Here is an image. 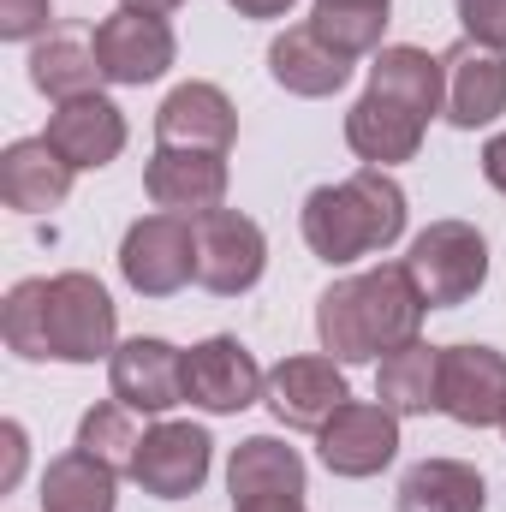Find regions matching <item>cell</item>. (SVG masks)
Segmentation results:
<instances>
[{
  "label": "cell",
  "mask_w": 506,
  "mask_h": 512,
  "mask_svg": "<svg viewBox=\"0 0 506 512\" xmlns=\"http://www.w3.org/2000/svg\"><path fill=\"white\" fill-rule=\"evenodd\" d=\"M114 298L96 274L72 268L54 280H18L0 304V334L30 364H96L114 358Z\"/></svg>",
  "instance_id": "cell-1"
},
{
  "label": "cell",
  "mask_w": 506,
  "mask_h": 512,
  "mask_svg": "<svg viewBox=\"0 0 506 512\" xmlns=\"http://www.w3.org/2000/svg\"><path fill=\"white\" fill-rule=\"evenodd\" d=\"M423 316L429 304L417 280L405 274V262H381V268L334 280L316 298V340L334 364H370V358H387L393 346L417 340Z\"/></svg>",
  "instance_id": "cell-2"
},
{
  "label": "cell",
  "mask_w": 506,
  "mask_h": 512,
  "mask_svg": "<svg viewBox=\"0 0 506 512\" xmlns=\"http://www.w3.org/2000/svg\"><path fill=\"white\" fill-rule=\"evenodd\" d=\"M399 233H405V191L387 167H364L304 197V245L334 268L387 251Z\"/></svg>",
  "instance_id": "cell-3"
},
{
  "label": "cell",
  "mask_w": 506,
  "mask_h": 512,
  "mask_svg": "<svg viewBox=\"0 0 506 512\" xmlns=\"http://www.w3.org/2000/svg\"><path fill=\"white\" fill-rule=\"evenodd\" d=\"M405 274L417 280L429 310H459L489 280V239L471 221H429L405 251Z\"/></svg>",
  "instance_id": "cell-4"
},
{
  "label": "cell",
  "mask_w": 506,
  "mask_h": 512,
  "mask_svg": "<svg viewBox=\"0 0 506 512\" xmlns=\"http://www.w3.org/2000/svg\"><path fill=\"white\" fill-rule=\"evenodd\" d=\"M120 274L137 298H173L197 280V221L191 215H143L126 227Z\"/></svg>",
  "instance_id": "cell-5"
},
{
  "label": "cell",
  "mask_w": 506,
  "mask_h": 512,
  "mask_svg": "<svg viewBox=\"0 0 506 512\" xmlns=\"http://www.w3.org/2000/svg\"><path fill=\"white\" fill-rule=\"evenodd\" d=\"M262 268H268V239L251 215L239 209L197 215V286H209L215 298H239L262 280Z\"/></svg>",
  "instance_id": "cell-6"
},
{
  "label": "cell",
  "mask_w": 506,
  "mask_h": 512,
  "mask_svg": "<svg viewBox=\"0 0 506 512\" xmlns=\"http://www.w3.org/2000/svg\"><path fill=\"white\" fill-rule=\"evenodd\" d=\"M316 447H322V465L334 477H376L399 459V417L387 405L370 399H346L322 429H316Z\"/></svg>",
  "instance_id": "cell-7"
},
{
  "label": "cell",
  "mask_w": 506,
  "mask_h": 512,
  "mask_svg": "<svg viewBox=\"0 0 506 512\" xmlns=\"http://www.w3.org/2000/svg\"><path fill=\"white\" fill-rule=\"evenodd\" d=\"M209 459H215L209 429H197V423H155V429H143L131 477L155 501H185V495H197L209 483Z\"/></svg>",
  "instance_id": "cell-8"
},
{
  "label": "cell",
  "mask_w": 506,
  "mask_h": 512,
  "mask_svg": "<svg viewBox=\"0 0 506 512\" xmlns=\"http://www.w3.org/2000/svg\"><path fill=\"white\" fill-rule=\"evenodd\" d=\"M143 191L155 209L167 215H209L227 197V149H173L155 143L149 167H143Z\"/></svg>",
  "instance_id": "cell-9"
},
{
  "label": "cell",
  "mask_w": 506,
  "mask_h": 512,
  "mask_svg": "<svg viewBox=\"0 0 506 512\" xmlns=\"http://www.w3.org/2000/svg\"><path fill=\"white\" fill-rule=\"evenodd\" d=\"M262 387H268L262 364L245 352V340H233V334H215V340H203V346L185 352V399L203 405V411H215V417H233V411L256 405Z\"/></svg>",
  "instance_id": "cell-10"
},
{
  "label": "cell",
  "mask_w": 506,
  "mask_h": 512,
  "mask_svg": "<svg viewBox=\"0 0 506 512\" xmlns=\"http://www.w3.org/2000/svg\"><path fill=\"white\" fill-rule=\"evenodd\" d=\"M90 48H96V66H102L108 84H155V78L173 66V54H179L167 18L126 12V6L96 24V42H90Z\"/></svg>",
  "instance_id": "cell-11"
},
{
  "label": "cell",
  "mask_w": 506,
  "mask_h": 512,
  "mask_svg": "<svg viewBox=\"0 0 506 512\" xmlns=\"http://www.w3.org/2000/svg\"><path fill=\"white\" fill-rule=\"evenodd\" d=\"M465 429H489L506 417V352L495 346H441V405Z\"/></svg>",
  "instance_id": "cell-12"
},
{
  "label": "cell",
  "mask_w": 506,
  "mask_h": 512,
  "mask_svg": "<svg viewBox=\"0 0 506 512\" xmlns=\"http://www.w3.org/2000/svg\"><path fill=\"white\" fill-rule=\"evenodd\" d=\"M108 382H114L120 405L143 411V417H167L185 399V352L167 346V340H155V334H137L126 346H114Z\"/></svg>",
  "instance_id": "cell-13"
},
{
  "label": "cell",
  "mask_w": 506,
  "mask_h": 512,
  "mask_svg": "<svg viewBox=\"0 0 506 512\" xmlns=\"http://www.w3.org/2000/svg\"><path fill=\"white\" fill-rule=\"evenodd\" d=\"M268 411L286 423V429H322L352 393H346V364L334 358H280L268 370V387H262Z\"/></svg>",
  "instance_id": "cell-14"
},
{
  "label": "cell",
  "mask_w": 506,
  "mask_h": 512,
  "mask_svg": "<svg viewBox=\"0 0 506 512\" xmlns=\"http://www.w3.org/2000/svg\"><path fill=\"white\" fill-rule=\"evenodd\" d=\"M441 72H447V120L459 131L495 126L506 114V54L501 48H483V42H453L441 54Z\"/></svg>",
  "instance_id": "cell-15"
},
{
  "label": "cell",
  "mask_w": 506,
  "mask_h": 512,
  "mask_svg": "<svg viewBox=\"0 0 506 512\" xmlns=\"http://www.w3.org/2000/svg\"><path fill=\"white\" fill-rule=\"evenodd\" d=\"M48 143H54V155L72 167V173H96V167H108L120 149H126V114L102 96V90H90V96H78V102H60L54 114H48V131H42Z\"/></svg>",
  "instance_id": "cell-16"
},
{
  "label": "cell",
  "mask_w": 506,
  "mask_h": 512,
  "mask_svg": "<svg viewBox=\"0 0 506 512\" xmlns=\"http://www.w3.org/2000/svg\"><path fill=\"white\" fill-rule=\"evenodd\" d=\"M233 137H239V108L215 84H179L155 108V143H173V149H233Z\"/></svg>",
  "instance_id": "cell-17"
},
{
  "label": "cell",
  "mask_w": 506,
  "mask_h": 512,
  "mask_svg": "<svg viewBox=\"0 0 506 512\" xmlns=\"http://www.w3.org/2000/svg\"><path fill=\"white\" fill-rule=\"evenodd\" d=\"M352 66H358V60H346L334 42H322L316 24H292L286 36L268 42V72H274V84L292 90V96H310V102L346 90V84H352Z\"/></svg>",
  "instance_id": "cell-18"
},
{
  "label": "cell",
  "mask_w": 506,
  "mask_h": 512,
  "mask_svg": "<svg viewBox=\"0 0 506 512\" xmlns=\"http://www.w3.org/2000/svg\"><path fill=\"white\" fill-rule=\"evenodd\" d=\"M423 114H411L405 102H393V96H381V90H364L358 102H352V114H346V143H352V155L358 161H370V167H393V161H411L417 149H423Z\"/></svg>",
  "instance_id": "cell-19"
},
{
  "label": "cell",
  "mask_w": 506,
  "mask_h": 512,
  "mask_svg": "<svg viewBox=\"0 0 506 512\" xmlns=\"http://www.w3.org/2000/svg\"><path fill=\"white\" fill-rule=\"evenodd\" d=\"M66 191H72V167L54 155L48 137H18L0 155V197H6V209L48 215V209L66 203Z\"/></svg>",
  "instance_id": "cell-20"
},
{
  "label": "cell",
  "mask_w": 506,
  "mask_h": 512,
  "mask_svg": "<svg viewBox=\"0 0 506 512\" xmlns=\"http://www.w3.org/2000/svg\"><path fill=\"white\" fill-rule=\"evenodd\" d=\"M370 90L393 96V102H405V108H411V114H423V120L447 114V72H441V54L411 48V42L381 48L376 66H370Z\"/></svg>",
  "instance_id": "cell-21"
},
{
  "label": "cell",
  "mask_w": 506,
  "mask_h": 512,
  "mask_svg": "<svg viewBox=\"0 0 506 512\" xmlns=\"http://www.w3.org/2000/svg\"><path fill=\"white\" fill-rule=\"evenodd\" d=\"M399 512H483L489 507V483L477 465L459 459H423L399 477Z\"/></svg>",
  "instance_id": "cell-22"
},
{
  "label": "cell",
  "mask_w": 506,
  "mask_h": 512,
  "mask_svg": "<svg viewBox=\"0 0 506 512\" xmlns=\"http://www.w3.org/2000/svg\"><path fill=\"white\" fill-rule=\"evenodd\" d=\"M376 399L393 417H423L441 405V346H423V340H405L381 358L376 370Z\"/></svg>",
  "instance_id": "cell-23"
},
{
  "label": "cell",
  "mask_w": 506,
  "mask_h": 512,
  "mask_svg": "<svg viewBox=\"0 0 506 512\" xmlns=\"http://www.w3.org/2000/svg\"><path fill=\"white\" fill-rule=\"evenodd\" d=\"M227 489H233V501H251V495H304V459H298V447H286L274 435H251L227 459Z\"/></svg>",
  "instance_id": "cell-24"
},
{
  "label": "cell",
  "mask_w": 506,
  "mask_h": 512,
  "mask_svg": "<svg viewBox=\"0 0 506 512\" xmlns=\"http://www.w3.org/2000/svg\"><path fill=\"white\" fill-rule=\"evenodd\" d=\"M114 489H120V471H108L102 459L72 447L42 471V512H114V501H120Z\"/></svg>",
  "instance_id": "cell-25"
},
{
  "label": "cell",
  "mask_w": 506,
  "mask_h": 512,
  "mask_svg": "<svg viewBox=\"0 0 506 512\" xmlns=\"http://www.w3.org/2000/svg\"><path fill=\"white\" fill-rule=\"evenodd\" d=\"M96 78H102L96 48H84L78 36H54V42H42V48L30 54V84H36L54 108H60V102L90 96V90H96Z\"/></svg>",
  "instance_id": "cell-26"
},
{
  "label": "cell",
  "mask_w": 506,
  "mask_h": 512,
  "mask_svg": "<svg viewBox=\"0 0 506 512\" xmlns=\"http://www.w3.org/2000/svg\"><path fill=\"white\" fill-rule=\"evenodd\" d=\"M387 6H393V0H316L310 24H316V36L334 42L346 60H364V54H381Z\"/></svg>",
  "instance_id": "cell-27"
},
{
  "label": "cell",
  "mask_w": 506,
  "mask_h": 512,
  "mask_svg": "<svg viewBox=\"0 0 506 512\" xmlns=\"http://www.w3.org/2000/svg\"><path fill=\"white\" fill-rule=\"evenodd\" d=\"M78 447H84L90 459H102L108 471H131V465H137V447H143V429H137L131 405H120V399L90 405L84 423H78Z\"/></svg>",
  "instance_id": "cell-28"
},
{
  "label": "cell",
  "mask_w": 506,
  "mask_h": 512,
  "mask_svg": "<svg viewBox=\"0 0 506 512\" xmlns=\"http://www.w3.org/2000/svg\"><path fill=\"white\" fill-rule=\"evenodd\" d=\"M459 24L471 42L506 54V0H459Z\"/></svg>",
  "instance_id": "cell-29"
},
{
  "label": "cell",
  "mask_w": 506,
  "mask_h": 512,
  "mask_svg": "<svg viewBox=\"0 0 506 512\" xmlns=\"http://www.w3.org/2000/svg\"><path fill=\"white\" fill-rule=\"evenodd\" d=\"M48 18H54V0H0V36H6V42L42 36Z\"/></svg>",
  "instance_id": "cell-30"
},
{
  "label": "cell",
  "mask_w": 506,
  "mask_h": 512,
  "mask_svg": "<svg viewBox=\"0 0 506 512\" xmlns=\"http://www.w3.org/2000/svg\"><path fill=\"white\" fill-rule=\"evenodd\" d=\"M0 441H6V465H0V489H12V483H18V471H24V429H18V423H0Z\"/></svg>",
  "instance_id": "cell-31"
},
{
  "label": "cell",
  "mask_w": 506,
  "mask_h": 512,
  "mask_svg": "<svg viewBox=\"0 0 506 512\" xmlns=\"http://www.w3.org/2000/svg\"><path fill=\"white\" fill-rule=\"evenodd\" d=\"M483 179H489V185H495V191L506 197V131L483 143Z\"/></svg>",
  "instance_id": "cell-32"
},
{
  "label": "cell",
  "mask_w": 506,
  "mask_h": 512,
  "mask_svg": "<svg viewBox=\"0 0 506 512\" xmlns=\"http://www.w3.org/2000/svg\"><path fill=\"white\" fill-rule=\"evenodd\" d=\"M233 512H310L304 495H251V501H233Z\"/></svg>",
  "instance_id": "cell-33"
},
{
  "label": "cell",
  "mask_w": 506,
  "mask_h": 512,
  "mask_svg": "<svg viewBox=\"0 0 506 512\" xmlns=\"http://www.w3.org/2000/svg\"><path fill=\"white\" fill-rule=\"evenodd\" d=\"M227 6H233L239 18H286L298 0H227Z\"/></svg>",
  "instance_id": "cell-34"
},
{
  "label": "cell",
  "mask_w": 506,
  "mask_h": 512,
  "mask_svg": "<svg viewBox=\"0 0 506 512\" xmlns=\"http://www.w3.org/2000/svg\"><path fill=\"white\" fill-rule=\"evenodd\" d=\"M126 12H149V18H167V12H179L185 0H120Z\"/></svg>",
  "instance_id": "cell-35"
},
{
  "label": "cell",
  "mask_w": 506,
  "mask_h": 512,
  "mask_svg": "<svg viewBox=\"0 0 506 512\" xmlns=\"http://www.w3.org/2000/svg\"><path fill=\"white\" fill-rule=\"evenodd\" d=\"M501 429H506V417H501Z\"/></svg>",
  "instance_id": "cell-36"
}]
</instances>
